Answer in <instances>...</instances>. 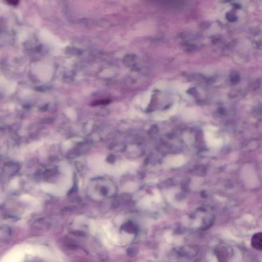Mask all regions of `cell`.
Masks as SVG:
<instances>
[{"instance_id":"cell-1","label":"cell","mask_w":262,"mask_h":262,"mask_svg":"<svg viewBox=\"0 0 262 262\" xmlns=\"http://www.w3.org/2000/svg\"><path fill=\"white\" fill-rule=\"evenodd\" d=\"M252 246L257 250H262V232L253 235L252 239Z\"/></svg>"},{"instance_id":"cell-2","label":"cell","mask_w":262,"mask_h":262,"mask_svg":"<svg viewBox=\"0 0 262 262\" xmlns=\"http://www.w3.org/2000/svg\"><path fill=\"white\" fill-rule=\"evenodd\" d=\"M109 101L108 100H99V101H95L92 103V105H105L108 104Z\"/></svg>"},{"instance_id":"cell-3","label":"cell","mask_w":262,"mask_h":262,"mask_svg":"<svg viewBox=\"0 0 262 262\" xmlns=\"http://www.w3.org/2000/svg\"><path fill=\"white\" fill-rule=\"evenodd\" d=\"M6 2H7V3L8 4L11 5H13V6L17 5L18 4V3H19V1H12V0H10V1H7Z\"/></svg>"}]
</instances>
